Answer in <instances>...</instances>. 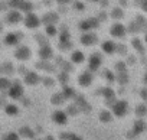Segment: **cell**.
<instances>
[{"mask_svg":"<svg viewBox=\"0 0 147 140\" xmlns=\"http://www.w3.org/2000/svg\"><path fill=\"white\" fill-rule=\"evenodd\" d=\"M146 80H147V77H146Z\"/></svg>","mask_w":147,"mask_h":140,"instance_id":"cell-49","label":"cell"},{"mask_svg":"<svg viewBox=\"0 0 147 140\" xmlns=\"http://www.w3.org/2000/svg\"><path fill=\"white\" fill-rule=\"evenodd\" d=\"M78 83H80V85H82V87H88L91 83H92V75H91V72H82L80 77H78Z\"/></svg>","mask_w":147,"mask_h":140,"instance_id":"cell-10","label":"cell"},{"mask_svg":"<svg viewBox=\"0 0 147 140\" xmlns=\"http://www.w3.org/2000/svg\"><path fill=\"white\" fill-rule=\"evenodd\" d=\"M15 56H16V59H19V61H26V59H29L30 58V49L28 48V46H19L18 49H16V52H15Z\"/></svg>","mask_w":147,"mask_h":140,"instance_id":"cell-4","label":"cell"},{"mask_svg":"<svg viewBox=\"0 0 147 140\" xmlns=\"http://www.w3.org/2000/svg\"><path fill=\"white\" fill-rule=\"evenodd\" d=\"M105 18H107V16H105V15H104V13H101V16H100V19H101V20H102V19H104V20H105Z\"/></svg>","mask_w":147,"mask_h":140,"instance_id":"cell-44","label":"cell"},{"mask_svg":"<svg viewBox=\"0 0 147 140\" xmlns=\"http://www.w3.org/2000/svg\"><path fill=\"white\" fill-rule=\"evenodd\" d=\"M102 75H104L105 78H108L110 81H114V80H115V77L113 75V72H111V71H108V69H105V71H104V74H102Z\"/></svg>","mask_w":147,"mask_h":140,"instance_id":"cell-34","label":"cell"},{"mask_svg":"<svg viewBox=\"0 0 147 140\" xmlns=\"http://www.w3.org/2000/svg\"><path fill=\"white\" fill-rule=\"evenodd\" d=\"M65 101V95L61 93V94H53V97H52V103L53 104H62Z\"/></svg>","mask_w":147,"mask_h":140,"instance_id":"cell-26","label":"cell"},{"mask_svg":"<svg viewBox=\"0 0 147 140\" xmlns=\"http://www.w3.org/2000/svg\"><path fill=\"white\" fill-rule=\"evenodd\" d=\"M133 46L136 48V51H138L140 53H143L144 52V49H143V43L138 41V39H133Z\"/></svg>","mask_w":147,"mask_h":140,"instance_id":"cell-30","label":"cell"},{"mask_svg":"<svg viewBox=\"0 0 147 140\" xmlns=\"http://www.w3.org/2000/svg\"><path fill=\"white\" fill-rule=\"evenodd\" d=\"M118 81H120L121 84H125V83L128 81V77L125 75V72H120V75H118Z\"/></svg>","mask_w":147,"mask_h":140,"instance_id":"cell-33","label":"cell"},{"mask_svg":"<svg viewBox=\"0 0 147 140\" xmlns=\"http://www.w3.org/2000/svg\"><path fill=\"white\" fill-rule=\"evenodd\" d=\"M146 113H147V107H146V106L140 104V106H137V107H136V114H137L138 117H143Z\"/></svg>","mask_w":147,"mask_h":140,"instance_id":"cell-27","label":"cell"},{"mask_svg":"<svg viewBox=\"0 0 147 140\" xmlns=\"http://www.w3.org/2000/svg\"><path fill=\"white\" fill-rule=\"evenodd\" d=\"M75 6H77V9H81V10H82V9H84V6H82V5H80V3H77V5H75Z\"/></svg>","mask_w":147,"mask_h":140,"instance_id":"cell-42","label":"cell"},{"mask_svg":"<svg viewBox=\"0 0 147 140\" xmlns=\"http://www.w3.org/2000/svg\"><path fill=\"white\" fill-rule=\"evenodd\" d=\"M39 56H40V59L48 61V59L52 56V49H51V46H49V45L42 46V48H40V51H39Z\"/></svg>","mask_w":147,"mask_h":140,"instance_id":"cell-15","label":"cell"},{"mask_svg":"<svg viewBox=\"0 0 147 140\" xmlns=\"http://www.w3.org/2000/svg\"><path fill=\"white\" fill-rule=\"evenodd\" d=\"M12 84H13V83H10L6 77H2V78H0V88H2L3 91H9L10 87H12Z\"/></svg>","mask_w":147,"mask_h":140,"instance_id":"cell-20","label":"cell"},{"mask_svg":"<svg viewBox=\"0 0 147 140\" xmlns=\"http://www.w3.org/2000/svg\"><path fill=\"white\" fill-rule=\"evenodd\" d=\"M111 35L113 36H115V38H124V35H125V28L121 25V23H115V25H113L111 26Z\"/></svg>","mask_w":147,"mask_h":140,"instance_id":"cell-6","label":"cell"},{"mask_svg":"<svg viewBox=\"0 0 147 140\" xmlns=\"http://www.w3.org/2000/svg\"><path fill=\"white\" fill-rule=\"evenodd\" d=\"M111 16H113L114 19H121V18H123V10H121L120 7H115V9H113Z\"/></svg>","mask_w":147,"mask_h":140,"instance_id":"cell-29","label":"cell"},{"mask_svg":"<svg viewBox=\"0 0 147 140\" xmlns=\"http://www.w3.org/2000/svg\"><path fill=\"white\" fill-rule=\"evenodd\" d=\"M6 20H7L9 23H18V22H20V20H22V15H20V12H19V10L13 9V10H10V12L7 13Z\"/></svg>","mask_w":147,"mask_h":140,"instance_id":"cell-9","label":"cell"},{"mask_svg":"<svg viewBox=\"0 0 147 140\" xmlns=\"http://www.w3.org/2000/svg\"><path fill=\"white\" fill-rule=\"evenodd\" d=\"M115 68L120 69V72H124V71H125V65H124L123 62H118V64L115 65Z\"/></svg>","mask_w":147,"mask_h":140,"instance_id":"cell-37","label":"cell"},{"mask_svg":"<svg viewBox=\"0 0 147 140\" xmlns=\"http://www.w3.org/2000/svg\"><path fill=\"white\" fill-rule=\"evenodd\" d=\"M120 2H121V5H127V2H125V0H120Z\"/></svg>","mask_w":147,"mask_h":140,"instance_id":"cell-47","label":"cell"},{"mask_svg":"<svg viewBox=\"0 0 147 140\" xmlns=\"http://www.w3.org/2000/svg\"><path fill=\"white\" fill-rule=\"evenodd\" d=\"M144 129H146V123H144L141 118H138V120L134 123V127H133V133H131V136H136V134H138V133H143Z\"/></svg>","mask_w":147,"mask_h":140,"instance_id":"cell-17","label":"cell"},{"mask_svg":"<svg viewBox=\"0 0 147 140\" xmlns=\"http://www.w3.org/2000/svg\"><path fill=\"white\" fill-rule=\"evenodd\" d=\"M20 134L22 136H25V137H35V131L32 130V129H29V127H22L20 129Z\"/></svg>","mask_w":147,"mask_h":140,"instance_id":"cell-24","label":"cell"},{"mask_svg":"<svg viewBox=\"0 0 147 140\" xmlns=\"http://www.w3.org/2000/svg\"><path fill=\"white\" fill-rule=\"evenodd\" d=\"M3 140H20L19 139V134L18 133H13V131H9L3 136Z\"/></svg>","mask_w":147,"mask_h":140,"instance_id":"cell-28","label":"cell"},{"mask_svg":"<svg viewBox=\"0 0 147 140\" xmlns=\"http://www.w3.org/2000/svg\"><path fill=\"white\" fill-rule=\"evenodd\" d=\"M43 84H45V85H48V87H52V85H53V80H52V78H46V77H45V78H43Z\"/></svg>","mask_w":147,"mask_h":140,"instance_id":"cell-36","label":"cell"},{"mask_svg":"<svg viewBox=\"0 0 147 140\" xmlns=\"http://www.w3.org/2000/svg\"><path fill=\"white\" fill-rule=\"evenodd\" d=\"M140 6H141V9H143V10H146V12H147V0H141Z\"/></svg>","mask_w":147,"mask_h":140,"instance_id":"cell-40","label":"cell"},{"mask_svg":"<svg viewBox=\"0 0 147 140\" xmlns=\"http://www.w3.org/2000/svg\"><path fill=\"white\" fill-rule=\"evenodd\" d=\"M71 61H72L74 64H81V62L84 61V53H82L81 51H75V52L71 55Z\"/></svg>","mask_w":147,"mask_h":140,"instance_id":"cell-18","label":"cell"},{"mask_svg":"<svg viewBox=\"0 0 147 140\" xmlns=\"http://www.w3.org/2000/svg\"><path fill=\"white\" fill-rule=\"evenodd\" d=\"M19 39H20V35L19 33H7L5 36V43L6 45H10V46H15L19 43Z\"/></svg>","mask_w":147,"mask_h":140,"instance_id":"cell-11","label":"cell"},{"mask_svg":"<svg viewBox=\"0 0 147 140\" xmlns=\"http://www.w3.org/2000/svg\"><path fill=\"white\" fill-rule=\"evenodd\" d=\"M141 98H143L144 101H147V90H146V88L141 90Z\"/></svg>","mask_w":147,"mask_h":140,"instance_id":"cell-39","label":"cell"},{"mask_svg":"<svg viewBox=\"0 0 147 140\" xmlns=\"http://www.w3.org/2000/svg\"><path fill=\"white\" fill-rule=\"evenodd\" d=\"M102 95H104V98L108 101V103H115V93H114V90L113 88H110V87H107V88H104L102 90Z\"/></svg>","mask_w":147,"mask_h":140,"instance_id":"cell-16","label":"cell"},{"mask_svg":"<svg viewBox=\"0 0 147 140\" xmlns=\"http://www.w3.org/2000/svg\"><path fill=\"white\" fill-rule=\"evenodd\" d=\"M59 3H68V2H71V0H58Z\"/></svg>","mask_w":147,"mask_h":140,"instance_id":"cell-43","label":"cell"},{"mask_svg":"<svg viewBox=\"0 0 147 140\" xmlns=\"http://www.w3.org/2000/svg\"><path fill=\"white\" fill-rule=\"evenodd\" d=\"M36 39L42 43V46H45V45H48V42H46V39H43V35H36Z\"/></svg>","mask_w":147,"mask_h":140,"instance_id":"cell-35","label":"cell"},{"mask_svg":"<svg viewBox=\"0 0 147 140\" xmlns=\"http://www.w3.org/2000/svg\"><path fill=\"white\" fill-rule=\"evenodd\" d=\"M111 118H113V114L110 113V111H101L100 113V120L101 121H104V123H108V121H111Z\"/></svg>","mask_w":147,"mask_h":140,"instance_id":"cell-23","label":"cell"},{"mask_svg":"<svg viewBox=\"0 0 147 140\" xmlns=\"http://www.w3.org/2000/svg\"><path fill=\"white\" fill-rule=\"evenodd\" d=\"M22 94H23V87L19 84V81H15V83L12 84L10 90L7 91V95H9L10 98H13V100H18V98L22 97Z\"/></svg>","mask_w":147,"mask_h":140,"instance_id":"cell-2","label":"cell"},{"mask_svg":"<svg viewBox=\"0 0 147 140\" xmlns=\"http://www.w3.org/2000/svg\"><path fill=\"white\" fill-rule=\"evenodd\" d=\"M39 81H40L39 75H38L36 72H33V71H30V72H28V74L25 75V83H26L28 85H35V84H38Z\"/></svg>","mask_w":147,"mask_h":140,"instance_id":"cell-12","label":"cell"},{"mask_svg":"<svg viewBox=\"0 0 147 140\" xmlns=\"http://www.w3.org/2000/svg\"><path fill=\"white\" fill-rule=\"evenodd\" d=\"M25 25L29 28V29H35V28H38L39 25H40V19L35 15V13H28L26 16H25Z\"/></svg>","mask_w":147,"mask_h":140,"instance_id":"cell-3","label":"cell"},{"mask_svg":"<svg viewBox=\"0 0 147 140\" xmlns=\"http://www.w3.org/2000/svg\"><path fill=\"white\" fill-rule=\"evenodd\" d=\"M117 48H118V46H117L113 41H105V42L102 43V51H104L105 53H108V55H110V53H114V52L117 51Z\"/></svg>","mask_w":147,"mask_h":140,"instance_id":"cell-14","label":"cell"},{"mask_svg":"<svg viewBox=\"0 0 147 140\" xmlns=\"http://www.w3.org/2000/svg\"><path fill=\"white\" fill-rule=\"evenodd\" d=\"M59 137H61L62 140H72L74 137H75V134H74V133H62Z\"/></svg>","mask_w":147,"mask_h":140,"instance_id":"cell-32","label":"cell"},{"mask_svg":"<svg viewBox=\"0 0 147 140\" xmlns=\"http://www.w3.org/2000/svg\"><path fill=\"white\" fill-rule=\"evenodd\" d=\"M45 140H53V137H52V136H46Z\"/></svg>","mask_w":147,"mask_h":140,"instance_id":"cell-45","label":"cell"},{"mask_svg":"<svg viewBox=\"0 0 147 140\" xmlns=\"http://www.w3.org/2000/svg\"><path fill=\"white\" fill-rule=\"evenodd\" d=\"M46 33L49 36H55L56 35V28L53 25H46Z\"/></svg>","mask_w":147,"mask_h":140,"instance_id":"cell-31","label":"cell"},{"mask_svg":"<svg viewBox=\"0 0 147 140\" xmlns=\"http://www.w3.org/2000/svg\"><path fill=\"white\" fill-rule=\"evenodd\" d=\"M19 72H20L22 75H23V74H25V75L28 74V72H26V68H25V66H20V68H19Z\"/></svg>","mask_w":147,"mask_h":140,"instance_id":"cell-41","label":"cell"},{"mask_svg":"<svg viewBox=\"0 0 147 140\" xmlns=\"http://www.w3.org/2000/svg\"><path fill=\"white\" fill-rule=\"evenodd\" d=\"M52 120H53L56 124H65V123L68 121V116H66V113L58 110V111H55V113L52 114Z\"/></svg>","mask_w":147,"mask_h":140,"instance_id":"cell-8","label":"cell"},{"mask_svg":"<svg viewBox=\"0 0 147 140\" xmlns=\"http://www.w3.org/2000/svg\"><path fill=\"white\" fill-rule=\"evenodd\" d=\"M55 20H58V18H56L53 13H48V15H45V18H43V22H45L46 25H53L52 22H55Z\"/></svg>","mask_w":147,"mask_h":140,"instance_id":"cell-25","label":"cell"},{"mask_svg":"<svg viewBox=\"0 0 147 140\" xmlns=\"http://www.w3.org/2000/svg\"><path fill=\"white\" fill-rule=\"evenodd\" d=\"M62 94L65 95V98H74L75 97V90H74L72 87H65Z\"/></svg>","mask_w":147,"mask_h":140,"instance_id":"cell-22","label":"cell"},{"mask_svg":"<svg viewBox=\"0 0 147 140\" xmlns=\"http://www.w3.org/2000/svg\"><path fill=\"white\" fill-rule=\"evenodd\" d=\"M146 42H147V35H146Z\"/></svg>","mask_w":147,"mask_h":140,"instance_id":"cell-48","label":"cell"},{"mask_svg":"<svg viewBox=\"0 0 147 140\" xmlns=\"http://www.w3.org/2000/svg\"><path fill=\"white\" fill-rule=\"evenodd\" d=\"M68 113H69V114H77V113H78V110H77L75 107H74V106H71V107H68Z\"/></svg>","mask_w":147,"mask_h":140,"instance_id":"cell-38","label":"cell"},{"mask_svg":"<svg viewBox=\"0 0 147 140\" xmlns=\"http://www.w3.org/2000/svg\"><path fill=\"white\" fill-rule=\"evenodd\" d=\"M5 111H6V114H9V116H16V114H18V107H16L15 104H6V106H5Z\"/></svg>","mask_w":147,"mask_h":140,"instance_id":"cell-21","label":"cell"},{"mask_svg":"<svg viewBox=\"0 0 147 140\" xmlns=\"http://www.w3.org/2000/svg\"><path fill=\"white\" fill-rule=\"evenodd\" d=\"M97 41H98V38H97V35H94V33H84V35L81 36V43H82V45H87V46L95 45Z\"/></svg>","mask_w":147,"mask_h":140,"instance_id":"cell-7","label":"cell"},{"mask_svg":"<svg viewBox=\"0 0 147 140\" xmlns=\"http://www.w3.org/2000/svg\"><path fill=\"white\" fill-rule=\"evenodd\" d=\"M72 140H82V139H81V137H78V136H75V137H74Z\"/></svg>","mask_w":147,"mask_h":140,"instance_id":"cell-46","label":"cell"},{"mask_svg":"<svg viewBox=\"0 0 147 140\" xmlns=\"http://www.w3.org/2000/svg\"><path fill=\"white\" fill-rule=\"evenodd\" d=\"M111 108H113V113H114L115 117H123V116L127 113L128 104H127L125 101H115V103L111 106Z\"/></svg>","mask_w":147,"mask_h":140,"instance_id":"cell-1","label":"cell"},{"mask_svg":"<svg viewBox=\"0 0 147 140\" xmlns=\"http://www.w3.org/2000/svg\"><path fill=\"white\" fill-rule=\"evenodd\" d=\"M15 66L10 64V62H5L3 65H2V72H3V75H10V74H13L15 71Z\"/></svg>","mask_w":147,"mask_h":140,"instance_id":"cell-19","label":"cell"},{"mask_svg":"<svg viewBox=\"0 0 147 140\" xmlns=\"http://www.w3.org/2000/svg\"><path fill=\"white\" fill-rule=\"evenodd\" d=\"M100 65H101V56L98 53L91 55V58H90V69L91 71H97L100 68Z\"/></svg>","mask_w":147,"mask_h":140,"instance_id":"cell-13","label":"cell"},{"mask_svg":"<svg viewBox=\"0 0 147 140\" xmlns=\"http://www.w3.org/2000/svg\"><path fill=\"white\" fill-rule=\"evenodd\" d=\"M98 23H100L98 19H88V20H84V22L80 23V29L87 32V30H90V29H95V28H98Z\"/></svg>","mask_w":147,"mask_h":140,"instance_id":"cell-5","label":"cell"}]
</instances>
